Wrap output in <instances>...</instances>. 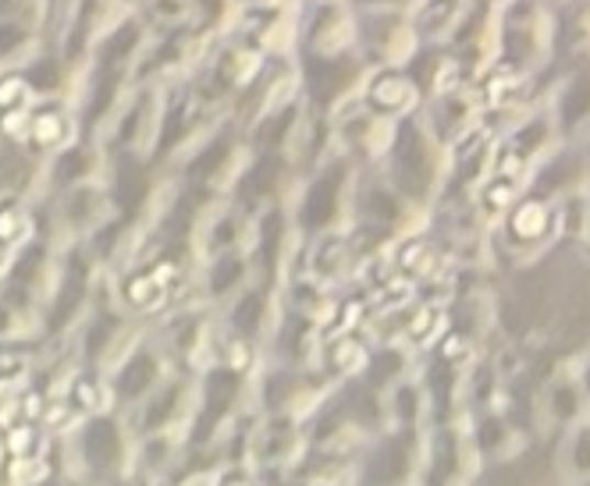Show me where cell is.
Returning a JSON list of instances; mask_svg holds the SVG:
<instances>
[{
    "instance_id": "6da1fadb",
    "label": "cell",
    "mask_w": 590,
    "mask_h": 486,
    "mask_svg": "<svg viewBox=\"0 0 590 486\" xmlns=\"http://www.w3.org/2000/svg\"><path fill=\"white\" fill-rule=\"evenodd\" d=\"M86 454L97 468H108L118 459V433L111 422H93L86 433Z\"/></svg>"
},
{
    "instance_id": "7a4b0ae2",
    "label": "cell",
    "mask_w": 590,
    "mask_h": 486,
    "mask_svg": "<svg viewBox=\"0 0 590 486\" xmlns=\"http://www.w3.org/2000/svg\"><path fill=\"white\" fill-rule=\"evenodd\" d=\"M29 135H33V143H40V146H57V143L68 139V121H65V114H57V111L36 114Z\"/></svg>"
},
{
    "instance_id": "3957f363",
    "label": "cell",
    "mask_w": 590,
    "mask_h": 486,
    "mask_svg": "<svg viewBox=\"0 0 590 486\" xmlns=\"http://www.w3.org/2000/svg\"><path fill=\"white\" fill-rule=\"evenodd\" d=\"M29 103V86L19 82V79H4L0 82V114L8 111H22Z\"/></svg>"
},
{
    "instance_id": "277c9868",
    "label": "cell",
    "mask_w": 590,
    "mask_h": 486,
    "mask_svg": "<svg viewBox=\"0 0 590 486\" xmlns=\"http://www.w3.org/2000/svg\"><path fill=\"white\" fill-rule=\"evenodd\" d=\"M22 227H25V221H22L19 210H14V206H4V210H0V238H4V241L19 238V235H22Z\"/></svg>"
},
{
    "instance_id": "5b68a950",
    "label": "cell",
    "mask_w": 590,
    "mask_h": 486,
    "mask_svg": "<svg viewBox=\"0 0 590 486\" xmlns=\"http://www.w3.org/2000/svg\"><path fill=\"white\" fill-rule=\"evenodd\" d=\"M146 380H149V362L140 359V362H135V366H129L125 376H121V391H125V394H135V391H140V387L146 384Z\"/></svg>"
}]
</instances>
